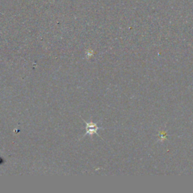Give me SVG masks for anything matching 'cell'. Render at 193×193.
<instances>
[{"instance_id":"cell-1","label":"cell","mask_w":193,"mask_h":193,"mask_svg":"<svg viewBox=\"0 0 193 193\" xmlns=\"http://www.w3.org/2000/svg\"><path fill=\"white\" fill-rule=\"evenodd\" d=\"M86 124V131H87V134L91 135L94 134H97L96 131L99 129V128L96 126V124L93 122H85Z\"/></svg>"}]
</instances>
